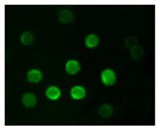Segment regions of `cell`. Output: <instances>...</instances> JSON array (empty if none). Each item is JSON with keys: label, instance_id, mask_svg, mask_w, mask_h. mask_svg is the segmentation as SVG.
<instances>
[{"label": "cell", "instance_id": "cell-6", "mask_svg": "<svg viewBox=\"0 0 159 128\" xmlns=\"http://www.w3.org/2000/svg\"><path fill=\"white\" fill-rule=\"evenodd\" d=\"M71 96L76 100L82 99L85 96V89L81 86L74 87L71 90Z\"/></svg>", "mask_w": 159, "mask_h": 128}, {"label": "cell", "instance_id": "cell-3", "mask_svg": "<svg viewBox=\"0 0 159 128\" xmlns=\"http://www.w3.org/2000/svg\"><path fill=\"white\" fill-rule=\"evenodd\" d=\"M22 102L23 104L27 108H32L36 105L37 99L34 94L28 93L23 96Z\"/></svg>", "mask_w": 159, "mask_h": 128}, {"label": "cell", "instance_id": "cell-5", "mask_svg": "<svg viewBox=\"0 0 159 128\" xmlns=\"http://www.w3.org/2000/svg\"><path fill=\"white\" fill-rule=\"evenodd\" d=\"M66 70L70 74H75L80 70V64L75 60H70L66 65Z\"/></svg>", "mask_w": 159, "mask_h": 128}, {"label": "cell", "instance_id": "cell-1", "mask_svg": "<svg viewBox=\"0 0 159 128\" xmlns=\"http://www.w3.org/2000/svg\"><path fill=\"white\" fill-rule=\"evenodd\" d=\"M101 79L105 85H113L116 81V75L112 70L106 69L102 73Z\"/></svg>", "mask_w": 159, "mask_h": 128}, {"label": "cell", "instance_id": "cell-8", "mask_svg": "<svg viewBox=\"0 0 159 128\" xmlns=\"http://www.w3.org/2000/svg\"><path fill=\"white\" fill-rule=\"evenodd\" d=\"M144 51L141 47L137 46L131 49V56L134 60H138L143 57Z\"/></svg>", "mask_w": 159, "mask_h": 128}, {"label": "cell", "instance_id": "cell-9", "mask_svg": "<svg viewBox=\"0 0 159 128\" xmlns=\"http://www.w3.org/2000/svg\"><path fill=\"white\" fill-rule=\"evenodd\" d=\"M99 39L96 35L91 34L87 36L85 40V44L89 48H94L98 45Z\"/></svg>", "mask_w": 159, "mask_h": 128}, {"label": "cell", "instance_id": "cell-12", "mask_svg": "<svg viewBox=\"0 0 159 128\" xmlns=\"http://www.w3.org/2000/svg\"><path fill=\"white\" fill-rule=\"evenodd\" d=\"M137 39L136 37L134 36H130L126 38V39L125 40V46L128 48H132L133 47L137 46Z\"/></svg>", "mask_w": 159, "mask_h": 128}, {"label": "cell", "instance_id": "cell-11", "mask_svg": "<svg viewBox=\"0 0 159 128\" xmlns=\"http://www.w3.org/2000/svg\"><path fill=\"white\" fill-rule=\"evenodd\" d=\"M99 112L102 117L108 118L112 115L113 109L109 105L104 104L100 107Z\"/></svg>", "mask_w": 159, "mask_h": 128}, {"label": "cell", "instance_id": "cell-4", "mask_svg": "<svg viewBox=\"0 0 159 128\" xmlns=\"http://www.w3.org/2000/svg\"><path fill=\"white\" fill-rule=\"evenodd\" d=\"M28 81L31 83H37L40 81L43 78L42 73L38 70H31L28 73L27 76Z\"/></svg>", "mask_w": 159, "mask_h": 128}, {"label": "cell", "instance_id": "cell-7", "mask_svg": "<svg viewBox=\"0 0 159 128\" xmlns=\"http://www.w3.org/2000/svg\"><path fill=\"white\" fill-rule=\"evenodd\" d=\"M46 95L51 100H57L61 96V91L56 87H50L47 89Z\"/></svg>", "mask_w": 159, "mask_h": 128}, {"label": "cell", "instance_id": "cell-2", "mask_svg": "<svg viewBox=\"0 0 159 128\" xmlns=\"http://www.w3.org/2000/svg\"><path fill=\"white\" fill-rule=\"evenodd\" d=\"M58 19L62 23L66 24L72 23L75 20V15L70 11L64 10L59 13Z\"/></svg>", "mask_w": 159, "mask_h": 128}, {"label": "cell", "instance_id": "cell-10", "mask_svg": "<svg viewBox=\"0 0 159 128\" xmlns=\"http://www.w3.org/2000/svg\"><path fill=\"white\" fill-rule=\"evenodd\" d=\"M20 41L25 45L32 44L34 41V35L30 32H24L20 37Z\"/></svg>", "mask_w": 159, "mask_h": 128}]
</instances>
